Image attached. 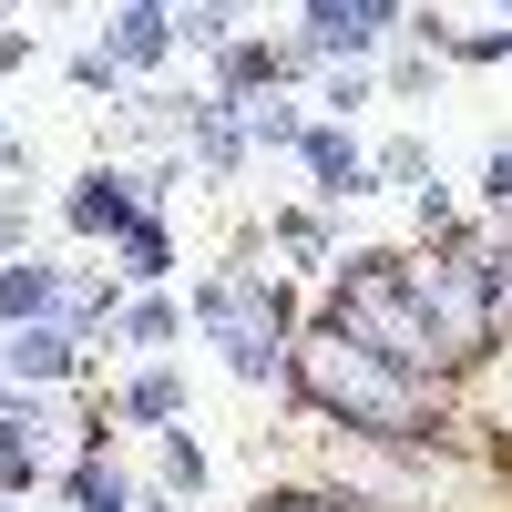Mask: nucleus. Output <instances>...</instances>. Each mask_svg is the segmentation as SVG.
Listing matches in <instances>:
<instances>
[{"mask_svg":"<svg viewBox=\"0 0 512 512\" xmlns=\"http://www.w3.org/2000/svg\"><path fill=\"white\" fill-rule=\"evenodd\" d=\"M297 154H308V175H318L328 205H359V195H369V154L338 134V123H308V144H297Z\"/></svg>","mask_w":512,"mask_h":512,"instance_id":"f257e3e1","label":"nucleus"},{"mask_svg":"<svg viewBox=\"0 0 512 512\" xmlns=\"http://www.w3.org/2000/svg\"><path fill=\"white\" fill-rule=\"evenodd\" d=\"M103 52H113L123 72H154L164 52H175V11H154V0H123L113 31H103Z\"/></svg>","mask_w":512,"mask_h":512,"instance_id":"f03ea898","label":"nucleus"},{"mask_svg":"<svg viewBox=\"0 0 512 512\" xmlns=\"http://www.w3.org/2000/svg\"><path fill=\"white\" fill-rule=\"evenodd\" d=\"M134 195H144L134 175H113V164H93V175L72 185V205H62V216H72L82 236H123V226H134Z\"/></svg>","mask_w":512,"mask_h":512,"instance_id":"7ed1b4c3","label":"nucleus"},{"mask_svg":"<svg viewBox=\"0 0 512 512\" xmlns=\"http://www.w3.org/2000/svg\"><path fill=\"white\" fill-rule=\"evenodd\" d=\"M62 277L52 267H31V256H11V267H0V318H11V328H41V318H62Z\"/></svg>","mask_w":512,"mask_h":512,"instance_id":"20e7f679","label":"nucleus"},{"mask_svg":"<svg viewBox=\"0 0 512 512\" xmlns=\"http://www.w3.org/2000/svg\"><path fill=\"white\" fill-rule=\"evenodd\" d=\"M123 420H185V379L175 369H144V379H123Z\"/></svg>","mask_w":512,"mask_h":512,"instance_id":"39448f33","label":"nucleus"},{"mask_svg":"<svg viewBox=\"0 0 512 512\" xmlns=\"http://www.w3.org/2000/svg\"><path fill=\"white\" fill-rule=\"evenodd\" d=\"M123 277H144V287H154V277H175V236H164L154 216L123 226Z\"/></svg>","mask_w":512,"mask_h":512,"instance_id":"423d86ee","label":"nucleus"},{"mask_svg":"<svg viewBox=\"0 0 512 512\" xmlns=\"http://www.w3.org/2000/svg\"><path fill=\"white\" fill-rule=\"evenodd\" d=\"M113 328L134 338V349H164V338H185V308H175V297H134V308H123Z\"/></svg>","mask_w":512,"mask_h":512,"instance_id":"0eeeda50","label":"nucleus"},{"mask_svg":"<svg viewBox=\"0 0 512 512\" xmlns=\"http://www.w3.org/2000/svg\"><path fill=\"white\" fill-rule=\"evenodd\" d=\"M369 175H390V185H410V195H420V185H441V175H431V144H420V134L379 144V164H369Z\"/></svg>","mask_w":512,"mask_h":512,"instance_id":"6e6552de","label":"nucleus"},{"mask_svg":"<svg viewBox=\"0 0 512 512\" xmlns=\"http://www.w3.org/2000/svg\"><path fill=\"white\" fill-rule=\"evenodd\" d=\"M164 492H185V502L205 492V451H195L185 431H164Z\"/></svg>","mask_w":512,"mask_h":512,"instance_id":"1a4fd4ad","label":"nucleus"},{"mask_svg":"<svg viewBox=\"0 0 512 512\" xmlns=\"http://www.w3.org/2000/svg\"><path fill=\"white\" fill-rule=\"evenodd\" d=\"M72 93H123V62L103 52V41H93V52H72Z\"/></svg>","mask_w":512,"mask_h":512,"instance_id":"9d476101","label":"nucleus"},{"mask_svg":"<svg viewBox=\"0 0 512 512\" xmlns=\"http://www.w3.org/2000/svg\"><path fill=\"white\" fill-rule=\"evenodd\" d=\"M31 62V31H0V72H21Z\"/></svg>","mask_w":512,"mask_h":512,"instance_id":"9b49d317","label":"nucleus"},{"mask_svg":"<svg viewBox=\"0 0 512 512\" xmlns=\"http://www.w3.org/2000/svg\"><path fill=\"white\" fill-rule=\"evenodd\" d=\"M0 11H21V0H0Z\"/></svg>","mask_w":512,"mask_h":512,"instance_id":"f8f14e48","label":"nucleus"}]
</instances>
